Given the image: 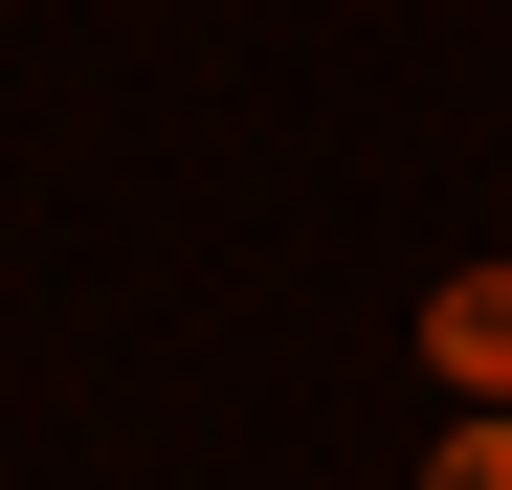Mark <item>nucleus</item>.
Returning <instances> with one entry per match:
<instances>
[{
	"mask_svg": "<svg viewBox=\"0 0 512 490\" xmlns=\"http://www.w3.org/2000/svg\"><path fill=\"white\" fill-rule=\"evenodd\" d=\"M423 490H512V401H446V468Z\"/></svg>",
	"mask_w": 512,
	"mask_h": 490,
	"instance_id": "obj_2",
	"label": "nucleus"
},
{
	"mask_svg": "<svg viewBox=\"0 0 512 490\" xmlns=\"http://www.w3.org/2000/svg\"><path fill=\"white\" fill-rule=\"evenodd\" d=\"M423 357H446V401H512V268H446V290H423Z\"/></svg>",
	"mask_w": 512,
	"mask_h": 490,
	"instance_id": "obj_1",
	"label": "nucleus"
}]
</instances>
